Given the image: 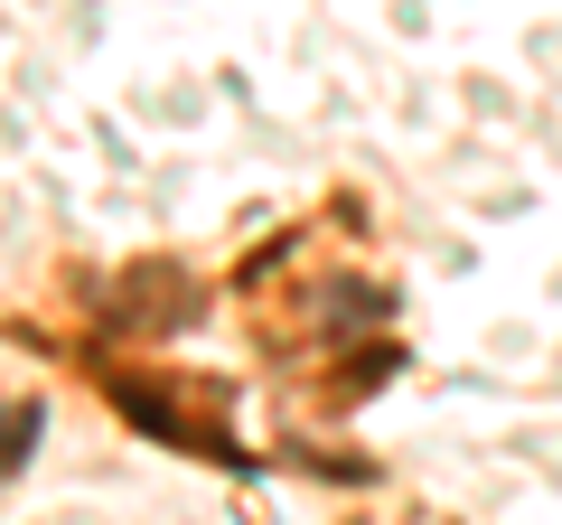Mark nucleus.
I'll list each match as a JSON object with an SVG mask.
<instances>
[{
  "mask_svg": "<svg viewBox=\"0 0 562 525\" xmlns=\"http://www.w3.org/2000/svg\"><path fill=\"white\" fill-rule=\"evenodd\" d=\"M29 442H38V404H0V469H20Z\"/></svg>",
  "mask_w": 562,
  "mask_h": 525,
  "instance_id": "f257e3e1",
  "label": "nucleus"
}]
</instances>
